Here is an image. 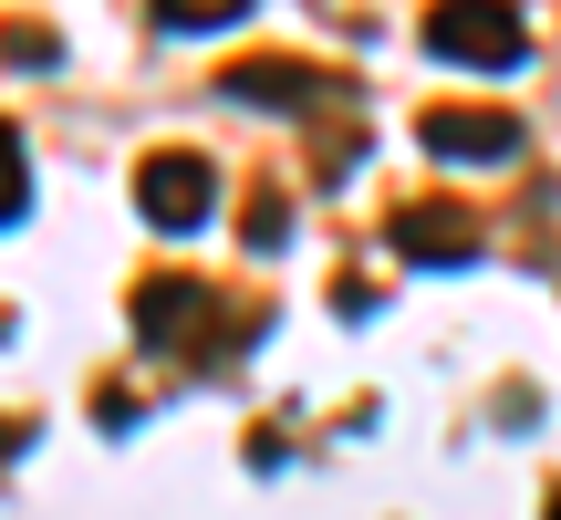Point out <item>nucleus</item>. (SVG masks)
<instances>
[{
  "label": "nucleus",
  "mask_w": 561,
  "mask_h": 520,
  "mask_svg": "<svg viewBox=\"0 0 561 520\" xmlns=\"http://www.w3.org/2000/svg\"><path fill=\"white\" fill-rule=\"evenodd\" d=\"M0 63H21V74H53V63H62V42L42 32V21H0Z\"/></svg>",
  "instance_id": "nucleus-9"
},
{
  "label": "nucleus",
  "mask_w": 561,
  "mask_h": 520,
  "mask_svg": "<svg viewBox=\"0 0 561 520\" xmlns=\"http://www.w3.org/2000/svg\"><path fill=\"white\" fill-rule=\"evenodd\" d=\"M385 240H396V260H416V271H468L479 260V219L447 208V199H405L385 219Z\"/></svg>",
  "instance_id": "nucleus-5"
},
{
  "label": "nucleus",
  "mask_w": 561,
  "mask_h": 520,
  "mask_svg": "<svg viewBox=\"0 0 561 520\" xmlns=\"http://www.w3.org/2000/svg\"><path fill=\"white\" fill-rule=\"evenodd\" d=\"M354 167H364V136H354V125H333V136H322V157H312V178H322V188H343Z\"/></svg>",
  "instance_id": "nucleus-10"
},
{
  "label": "nucleus",
  "mask_w": 561,
  "mask_h": 520,
  "mask_svg": "<svg viewBox=\"0 0 561 520\" xmlns=\"http://www.w3.org/2000/svg\"><path fill=\"white\" fill-rule=\"evenodd\" d=\"M416 146H426V157H447V167H510L530 146V125L510 115V104H426V115H416Z\"/></svg>",
  "instance_id": "nucleus-3"
},
{
  "label": "nucleus",
  "mask_w": 561,
  "mask_h": 520,
  "mask_svg": "<svg viewBox=\"0 0 561 520\" xmlns=\"http://www.w3.org/2000/svg\"><path fill=\"white\" fill-rule=\"evenodd\" d=\"M21 208H32V167H21V125L0 115V229H11Z\"/></svg>",
  "instance_id": "nucleus-8"
},
{
  "label": "nucleus",
  "mask_w": 561,
  "mask_h": 520,
  "mask_svg": "<svg viewBox=\"0 0 561 520\" xmlns=\"http://www.w3.org/2000/svg\"><path fill=\"white\" fill-rule=\"evenodd\" d=\"M21 448H32V427H0V468H11V459H21Z\"/></svg>",
  "instance_id": "nucleus-12"
},
{
  "label": "nucleus",
  "mask_w": 561,
  "mask_h": 520,
  "mask_svg": "<svg viewBox=\"0 0 561 520\" xmlns=\"http://www.w3.org/2000/svg\"><path fill=\"white\" fill-rule=\"evenodd\" d=\"M541 520H561V489H551V500H541Z\"/></svg>",
  "instance_id": "nucleus-13"
},
{
  "label": "nucleus",
  "mask_w": 561,
  "mask_h": 520,
  "mask_svg": "<svg viewBox=\"0 0 561 520\" xmlns=\"http://www.w3.org/2000/svg\"><path fill=\"white\" fill-rule=\"evenodd\" d=\"M146 11H157L167 32H229V21H240L250 0H146Z\"/></svg>",
  "instance_id": "nucleus-7"
},
{
  "label": "nucleus",
  "mask_w": 561,
  "mask_h": 520,
  "mask_svg": "<svg viewBox=\"0 0 561 520\" xmlns=\"http://www.w3.org/2000/svg\"><path fill=\"white\" fill-rule=\"evenodd\" d=\"M136 343L146 354H187L208 375V364H229V354L261 343V313H250V302H219L187 271H157V281H136Z\"/></svg>",
  "instance_id": "nucleus-1"
},
{
  "label": "nucleus",
  "mask_w": 561,
  "mask_h": 520,
  "mask_svg": "<svg viewBox=\"0 0 561 520\" xmlns=\"http://www.w3.org/2000/svg\"><path fill=\"white\" fill-rule=\"evenodd\" d=\"M280 229H291V208L261 188V199H250V250H280Z\"/></svg>",
  "instance_id": "nucleus-11"
},
{
  "label": "nucleus",
  "mask_w": 561,
  "mask_h": 520,
  "mask_svg": "<svg viewBox=\"0 0 561 520\" xmlns=\"http://www.w3.org/2000/svg\"><path fill=\"white\" fill-rule=\"evenodd\" d=\"M240 104H280V115H312V104H333L343 83L322 74V63H291V53H261V63H240V74H219Z\"/></svg>",
  "instance_id": "nucleus-6"
},
{
  "label": "nucleus",
  "mask_w": 561,
  "mask_h": 520,
  "mask_svg": "<svg viewBox=\"0 0 561 520\" xmlns=\"http://www.w3.org/2000/svg\"><path fill=\"white\" fill-rule=\"evenodd\" d=\"M136 208L167 229V240H187V229L219 208V167H208L198 146H157V157L136 167Z\"/></svg>",
  "instance_id": "nucleus-4"
},
{
  "label": "nucleus",
  "mask_w": 561,
  "mask_h": 520,
  "mask_svg": "<svg viewBox=\"0 0 561 520\" xmlns=\"http://www.w3.org/2000/svg\"><path fill=\"white\" fill-rule=\"evenodd\" d=\"M426 53L468 63V74H510L520 63V11L510 0H437L426 11Z\"/></svg>",
  "instance_id": "nucleus-2"
}]
</instances>
